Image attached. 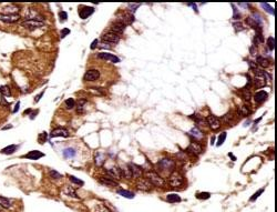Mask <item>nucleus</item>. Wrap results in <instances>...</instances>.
Segmentation results:
<instances>
[{
    "label": "nucleus",
    "instance_id": "f257e3e1",
    "mask_svg": "<svg viewBox=\"0 0 277 212\" xmlns=\"http://www.w3.org/2000/svg\"><path fill=\"white\" fill-rule=\"evenodd\" d=\"M158 168L160 169V172L164 174H171L175 168V162L171 158H162L158 160Z\"/></svg>",
    "mask_w": 277,
    "mask_h": 212
},
{
    "label": "nucleus",
    "instance_id": "f03ea898",
    "mask_svg": "<svg viewBox=\"0 0 277 212\" xmlns=\"http://www.w3.org/2000/svg\"><path fill=\"white\" fill-rule=\"evenodd\" d=\"M169 184L171 188H181L184 184V178L179 172H172L169 177Z\"/></svg>",
    "mask_w": 277,
    "mask_h": 212
},
{
    "label": "nucleus",
    "instance_id": "7ed1b4c3",
    "mask_svg": "<svg viewBox=\"0 0 277 212\" xmlns=\"http://www.w3.org/2000/svg\"><path fill=\"white\" fill-rule=\"evenodd\" d=\"M266 77H269L271 79V76L268 73L264 71H256V76L253 80V83L256 88H264L266 86L267 81H266Z\"/></svg>",
    "mask_w": 277,
    "mask_h": 212
},
{
    "label": "nucleus",
    "instance_id": "20e7f679",
    "mask_svg": "<svg viewBox=\"0 0 277 212\" xmlns=\"http://www.w3.org/2000/svg\"><path fill=\"white\" fill-rule=\"evenodd\" d=\"M146 178L151 181V183H152L153 186H156V187H163L164 183H165L163 180V178L155 172H151V171H149V172L146 173Z\"/></svg>",
    "mask_w": 277,
    "mask_h": 212
},
{
    "label": "nucleus",
    "instance_id": "39448f33",
    "mask_svg": "<svg viewBox=\"0 0 277 212\" xmlns=\"http://www.w3.org/2000/svg\"><path fill=\"white\" fill-rule=\"evenodd\" d=\"M152 186L153 184L151 183V181L149 180L148 178H141L136 182V188L140 191H143V192H149V191H151Z\"/></svg>",
    "mask_w": 277,
    "mask_h": 212
},
{
    "label": "nucleus",
    "instance_id": "423d86ee",
    "mask_svg": "<svg viewBox=\"0 0 277 212\" xmlns=\"http://www.w3.org/2000/svg\"><path fill=\"white\" fill-rule=\"evenodd\" d=\"M19 19H20L19 13H12V15L0 13V20L3 21L5 24H16V22H18Z\"/></svg>",
    "mask_w": 277,
    "mask_h": 212
},
{
    "label": "nucleus",
    "instance_id": "0eeeda50",
    "mask_svg": "<svg viewBox=\"0 0 277 212\" xmlns=\"http://www.w3.org/2000/svg\"><path fill=\"white\" fill-rule=\"evenodd\" d=\"M21 24H22V27H24V28H27V29H29V30L38 29V28H41V27L45 26V24H43L42 21L32 20V19H30V20H27V21H24Z\"/></svg>",
    "mask_w": 277,
    "mask_h": 212
},
{
    "label": "nucleus",
    "instance_id": "6e6552de",
    "mask_svg": "<svg viewBox=\"0 0 277 212\" xmlns=\"http://www.w3.org/2000/svg\"><path fill=\"white\" fill-rule=\"evenodd\" d=\"M93 12H94L93 7H90V6H80L79 7V16L81 19L89 18Z\"/></svg>",
    "mask_w": 277,
    "mask_h": 212
},
{
    "label": "nucleus",
    "instance_id": "1a4fd4ad",
    "mask_svg": "<svg viewBox=\"0 0 277 212\" xmlns=\"http://www.w3.org/2000/svg\"><path fill=\"white\" fill-rule=\"evenodd\" d=\"M206 123L209 125V127L211 128L213 131L215 130H219L221 128V120L219 119L215 116H209L207 119H206Z\"/></svg>",
    "mask_w": 277,
    "mask_h": 212
},
{
    "label": "nucleus",
    "instance_id": "9d476101",
    "mask_svg": "<svg viewBox=\"0 0 277 212\" xmlns=\"http://www.w3.org/2000/svg\"><path fill=\"white\" fill-rule=\"evenodd\" d=\"M70 133L67 129L64 128H57L53 129L50 132V138H57V137H63V138H68Z\"/></svg>",
    "mask_w": 277,
    "mask_h": 212
},
{
    "label": "nucleus",
    "instance_id": "9b49d317",
    "mask_svg": "<svg viewBox=\"0 0 277 212\" xmlns=\"http://www.w3.org/2000/svg\"><path fill=\"white\" fill-rule=\"evenodd\" d=\"M98 57L99 59H103V60H109L111 61V62H113V64H119L120 61V58L119 57H116L114 56V55H111V53H108V52H101V53H98Z\"/></svg>",
    "mask_w": 277,
    "mask_h": 212
},
{
    "label": "nucleus",
    "instance_id": "f8f14e48",
    "mask_svg": "<svg viewBox=\"0 0 277 212\" xmlns=\"http://www.w3.org/2000/svg\"><path fill=\"white\" fill-rule=\"evenodd\" d=\"M188 151L190 152V153L197 156V154L202 153V151H203V147H202V144H200L198 142H191L190 146L188 147Z\"/></svg>",
    "mask_w": 277,
    "mask_h": 212
},
{
    "label": "nucleus",
    "instance_id": "ddd939ff",
    "mask_svg": "<svg viewBox=\"0 0 277 212\" xmlns=\"http://www.w3.org/2000/svg\"><path fill=\"white\" fill-rule=\"evenodd\" d=\"M83 78H84V80H87V81H95V80H98L99 78H100V72L95 69L88 70V71L84 73V77Z\"/></svg>",
    "mask_w": 277,
    "mask_h": 212
},
{
    "label": "nucleus",
    "instance_id": "4468645a",
    "mask_svg": "<svg viewBox=\"0 0 277 212\" xmlns=\"http://www.w3.org/2000/svg\"><path fill=\"white\" fill-rule=\"evenodd\" d=\"M102 39H103V41H106V42H109V43H116L120 40V36L114 33V32L110 31V32H108V33H106V35H103Z\"/></svg>",
    "mask_w": 277,
    "mask_h": 212
},
{
    "label": "nucleus",
    "instance_id": "2eb2a0df",
    "mask_svg": "<svg viewBox=\"0 0 277 212\" xmlns=\"http://www.w3.org/2000/svg\"><path fill=\"white\" fill-rule=\"evenodd\" d=\"M129 168L130 170H131V173H132V177L134 178H140L142 177L143 174V169L142 167H140V166H137L135 165V163H129Z\"/></svg>",
    "mask_w": 277,
    "mask_h": 212
},
{
    "label": "nucleus",
    "instance_id": "dca6fc26",
    "mask_svg": "<svg viewBox=\"0 0 277 212\" xmlns=\"http://www.w3.org/2000/svg\"><path fill=\"white\" fill-rule=\"evenodd\" d=\"M118 20H119V22H122V24H124L125 26H127V24H131L133 21H134V15H132L131 12L123 13L122 16L118 17Z\"/></svg>",
    "mask_w": 277,
    "mask_h": 212
},
{
    "label": "nucleus",
    "instance_id": "f3484780",
    "mask_svg": "<svg viewBox=\"0 0 277 212\" xmlns=\"http://www.w3.org/2000/svg\"><path fill=\"white\" fill-rule=\"evenodd\" d=\"M188 135L192 137L193 139H195V140H201V139L204 138V132L202 131L201 129H198L197 127H193L192 129L188 131Z\"/></svg>",
    "mask_w": 277,
    "mask_h": 212
},
{
    "label": "nucleus",
    "instance_id": "a211bd4d",
    "mask_svg": "<svg viewBox=\"0 0 277 212\" xmlns=\"http://www.w3.org/2000/svg\"><path fill=\"white\" fill-rule=\"evenodd\" d=\"M45 156V153L38 151V150H33V151H30L29 153H27L26 156H24V158L26 159H30V160H38L40 158H42Z\"/></svg>",
    "mask_w": 277,
    "mask_h": 212
},
{
    "label": "nucleus",
    "instance_id": "6ab92c4d",
    "mask_svg": "<svg viewBox=\"0 0 277 212\" xmlns=\"http://www.w3.org/2000/svg\"><path fill=\"white\" fill-rule=\"evenodd\" d=\"M62 193L66 194L68 197H71V198H76V199H79V196L77 194V192L74 191L73 188H71L70 186H67L62 189Z\"/></svg>",
    "mask_w": 277,
    "mask_h": 212
},
{
    "label": "nucleus",
    "instance_id": "aec40b11",
    "mask_svg": "<svg viewBox=\"0 0 277 212\" xmlns=\"http://www.w3.org/2000/svg\"><path fill=\"white\" fill-rule=\"evenodd\" d=\"M125 27L127 26L122 24V22H116V24H114L112 26V32H114L116 35H121L122 32L124 31V29H125Z\"/></svg>",
    "mask_w": 277,
    "mask_h": 212
},
{
    "label": "nucleus",
    "instance_id": "412c9836",
    "mask_svg": "<svg viewBox=\"0 0 277 212\" xmlns=\"http://www.w3.org/2000/svg\"><path fill=\"white\" fill-rule=\"evenodd\" d=\"M267 92L266 91H258V92L255 93V101L257 104H262V102H264L265 100L267 99Z\"/></svg>",
    "mask_w": 277,
    "mask_h": 212
},
{
    "label": "nucleus",
    "instance_id": "4be33fe9",
    "mask_svg": "<svg viewBox=\"0 0 277 212\" xmlns=\"http://www.w3.org/2000/svg\"><path fill=\"white\" fill-rule=\"evenodd\" d=\"M181 197L176 193H170L166 196V201L170 202V203H177V202H181Z\"/></svg>",
    "mask_w": 277,
    "mask_h": 212
},
{
    "label": "nucleus",
    "instance_id": "5701e85b",
    "mask_svg": "<svg viewBox=\"0 0 277 212\" xmlns=\"http://www.w3.org/2000/svg\"><path fill=\"white\" fill-rule=\"evenodd\" d=\"M99 181H100L102 184H104V186H110V187L118 186V183H116L115 181L110 179V178H106V177H101L100 179H99Z\"/></svg>",
    "mask_w": 277,
    "mask_h": 212
},
{
    "label": "nucleus",
    "instance_id": "b1692460",
    "mask_svg": "<svg viewBox=\"0 0 277 212\" xmlns=\"http://www.w3.org/2000/svg\"><path fill=\"white\" fill-rule=\"evenodd\" d=\"M116 192H118L121 197L128 198V199H133V198L135 197V194L133 193V192H131V191H129V190H124V189H118Z\"/></svg>",
    "mask_w": 277,
    "mask_h": 212
},
{
    "label": "nucleus",
    "instance_id": "393cba45",
    "mask_svg": "<svg viewBox=\"0 0 277 212\" xmlns=\"http://www.w3.org/2000/svg\"><path fill=\"white\" fill-rule=\"evenodd\" d=\"M17 148H18V147H17L16 144H10V146L3 148L0 152H1L2 154H8V156H9V154L15 153V152L17 151Z\"/></svg>",
    "mask_w": 277,
    "mask_h": 212
},
{
    "label": "nucleus",
    "instance_id": "a878e982",
    "mask_svg": "<svg viewBox=\"0 0 277 212\" xmlns=\"http://www.w3.org/2000/svg\"><path fill=\"white\" fill-rule=\"evenodd\" d=\"M12 205V202L5 197H0V207H2L3 209H9Z\"/></svg>",
    "mask_w": 277,
    "mask_h": 212
},
{
    "label": "nucleus",
    "instance_id": "bb28decb",
    "mask_svg": "<svg viewBox=\"0 0 277 212\" xmlns=\"http://www.w3.org/2000/svg\"><path fill=\"white\" fill-rule=\"evenodd\" d=\"M256 64H258L261 67L263 68H268L269 66V61L267 58H264V57H257L256 59Z\"/></svg>",
    "mask_w": 277,
    "mask_h": 212
},
{
    "label": "nucleus",
    "instance_id": "cd10ccee",
    "mask_svg": "<svg viewBox=\"0 0 277 212\" xmlns=\"http://www.w3.org/2000/svg\"><path fill=\"white\" fill-rule=\"evenodd\" d=\"M108 173H109V174H111V177L116 178V179H120V178H121V171H120L119 168L113 167L112 169H109L108 170Z\"/></svg>",
    "mask_w": 277,
    "mask_h": 212
},
{
    "label": "nucleus",
    "instance_id": "c85d7f7f",
    "mask_svg": "<svg viewBox=\"0 0 277 212\" xmlns=\"http://www.w3.org/2000/svg\"><path fill=\"white\" fill-rule=\"evenodd\" d=\"M121 171V175H123L124 178H127V179H131L132 178V173H131V170H130L129 166H124V168L120 169Z\"/></svg>",
    "mask_w": 277,
    "mask_h": 212
},
{
    "label": "nucleus",
    "instance_id": "c756f323",
    "mask_svg": "<svg viewBox=\"0 0 277 212\" xmlns=\"http://www.w3.org/2000/svg\"><path fill=\"white\" fill-rule=\"evenodd\" d=\"M237 112H238V116H240V117H246V116H248V114H251L249 113V109H248L245 104H244V106H240V108H238Z\"/></svg>",
    "mask_w": 277,
    "mask_h": 212
},
{
    "label": "nucleus",
    "instance_id": "7c9ffc66",
    "mask_svg": "<svg viewBox=\"0 0 277 212\" xmlns=\"http://www.w3.org/2000/svg\"><path fill=\"white\" fill-rule=\"evenodd\" d=\"M63 156L64 158H73L74 156H76V150H74L73 148H67L63 150Z\"/></svg>",
    "mask_w": 277,
    "mask_h": 212
},
{
    "label": "nucleus",
    "instance_id": "2f4dec72",
    "mask_svg": "<svg viewBox=\"0 0 277 212\" xmlns=\"http://www.w3.org/2000/svg\"><path fill=\"white\" fill-rule=\"evenodd\" d=\"M242 98L245 102H249L252 99V95H251V91L248 90V89H243L242 90Z\"/></svg>",
    "mask_w": 277,
    "mask_h": 212
},
{
    "label": "nucleus",
    "instance_id": "473e14b6",
    "mask_svg": "<svg viewBox=\"0 0 277 212\" xmlns=\"http://www.w3.org/2000/svg\"><path fill=\"white\" fill-rule=\"evenodd\" d=\"M106 161V158H104V154L101 153V152H98L95 154V163L98 166H102Z\"/></svg>",
    "mask_w": 277,
    "mask_h": 212
},
{
    "label": "nucleus",
    "instance_id": "72a5a7b5",
    "mask_svg": "<svg viewBox=\"0 0 277 212\" xmlns=\"http://www.w3.org/2000/svg\"><path fill=\"white\" fill-rule=\"evenodd\" d=\"M87 104V100L85 99H80L78 101V113H83L84 111V106Z\"/></svg>",
    "mask_w": 277,
    "mask_h": 212
},
{
    "label": "nucleus",
    "instance_id": "f704fd0d",
    "mask_svg": "<svg viewBox=\"0 0 277 212\" xmlns=\"http://www.w3.org/2000/svg\"><path fill=\"white\" fill-rule=\"evenodd\" d=\"M0 93H1L3 97H11L10 88H9L8 86H2V87H0Z\"/></svg>",
    "mask_w": 277,
    "mask_h": 212
},
{
    "label": "nucleus",
    "instance_id": "c9c22d12",
    "mask_svg": "<svg viewBox=\"0 0 277 212\" xmlns=\"http://www.w3.org/2000/svg\"><path fill=\"white\" fill-rule=\"evenodd\" d=\"M253 42L254 45H257V43H263L264 42V38H263V36H262V32H256V36L254 37L253 39Z\"/></svg>",
    "mask_w": 277,
    "mask_h": 212
},
{
    "label": "nucleus",
    "instance_id": "e433bc0d",
    "mask_svg": "<svg viewBox=\"0 0 277 212\" xmlns=\"http://www.w3.org/2000/svg\"><path fill=\"white\" fill-rule=\"evenodd\" d=\"M69 179H70V181H71L72 183H74V184H78V186L82 187L83 184H84V182L82 180H80V179H78V178H76L74 175H69Z\"/></svg>",
    "mask_w": 277,
    "mask_h": 212
},
{
    "label": "nucleus",
    "instance_id": "4c0bfd02",
    "mask_svg": "<svg viewBox=\"0 0 277 212\" xmlns=\"http://www.w3.org/2000/svg\"><path fill=\"white\" fill-rule=\"evenodd\" d=\"M226 135H227V133H226V132H222L221 135H219V141H217V143H216V146H217V147H221L222 144H223V143L225 142V139H226Z\"/></svg>",
    "mask_w": 277,
    "mask_h": 212
},
{
    "label": "nucleus",
    "instance_id": "58836bf2",
    "mask_svg": "<svg viewBox=\"0 0 277 212\" xmlns=\"http://www.w3.org/2000/svg\"><path fill=\"white\" fill-rule=\"evenodd\" d=\"M267 46H268L269 48V50L273 51L275 49V39L273 37H268V39H267Z\"/></svg>",
    "mask_w": 277,
    "mask_h": 212
},
{
    "label": "nucleus",
    "instance_id": "ea45409f",
    "mask_svg": "<svg viewBox=\"0 0 277 212\" xmlns=\"http://www.w3.org/2000/svg\"><path fill=\"white\" fill-rule=\"evenodd\" d=\"M66 107L67 109H72L76 107V101H74V99L72 98H69L66 100Z\"/></svg>",
    "mask_w": 277,
    "mask_h": 212
},
{
    "label": "nucleus",
    "instance_id": "a19ab883",
    "mask_svg": "<svg viewBox=\"0 0 277 212\" xmlns=\"http://www.w3.org/2000/svg\"><path fill=\"white\" fill-rule=\"evenodd\" d=\"M210 197H211V194H210L209 192H200V193L196 194V198H197V199H201V200L210 199Z\"/></svg>",
    "mask_w": 277,
    "mask_h": 212
},
{
    "label": "nucleus",
    "instance_id": "79ce46f5",
    "mask_svg": "<svg viewBox=\"0 0 277 212\" xmlns=\"http://www.w3.org/2000/svg\"><path fill=\"white\" fill-rule=\"evenodd\" d=\"M261 6L262 7H263V8L265 9V10L267 11V12H269V13H272V15H275V10L274 9L272 8V7H271V6L268 5V3H265V2H262L261 3Z\"/></svg>",
    "mask_w": 277,
    "mask_h": 212
},
{
    "label": "nucleus",
    "instance_id": "37998d69",
    "mask_svg": "<svg viewBox=\"0 0 277 212\" xmlns=\"http://www.w3.org/2000/svg\"><path fill=\"white\" fill-rule=\"evenodd\" d=\"M94 212H111V211L108 209V208L106 207V205H102V204H99V205H97V207H95Z\"/></svg>",
    "mask_w": 277,
    "mask_h": 212
},
{
    "label": "nucleus",
    "instance_id": "c03bdc74",
    "mask_svg": "<svg viewBox=\"0 0 277 212\" xmlns=\"http://www.w3.org/2000/svg\"><path fill=\"white\" fill-rule=\"evenodd\" d=\"M263 192H264V188H262V189H259L258 191H256L255 193H254L253 196L251 197V199H249V201H252V202L255 201V200L257 199V198H258V197L261 196V194L263 193Z\"/></svg>",
    "mask_w": 277,
    "mask_h": 212
},
{
    "label": "nucleus",
    "instance_id": "a18cd8bd",
    "mask_svg": "<svg viewBox=\"0 0 277 212\" xmlns=\"http://www.w3.org/2000/svg\"><path fill=\"white\" fill-rule=\"evenodd\" d=\"M128 6H129V9H130V11H131V13H132V15H134L135 10H136L139 7H140L141 3H129Z\"/></svg>",
    "mask_w": 277,
    "mask_h": 212
},
{
    "label": "nucleus",
    "instance_id": "49530a36",
    "mask_svg": "<svg viewBox=\"0 0 277 212\" xmlns=\"http://www.w3.org/2000/svg\"><path fill=\"white\" fill-rule=\"evenodd\" d=\"M233 27H234V29H235V31L236 32H238V31H242V30H244V27H243V24H238V22H235V24H233Z\"/></svg>",
    "mask_w": 277,
    "mask_h": 212
},
{
    "label": "nucleus",
    "instance_id": "de8ad7c7",
    "mask_svg": "<svg viewBox=\"0 0 277 212\" xmlns=\"http://www.w3.org/2000/svg\"><path fill=\"white\" fill-rule=\"evenodd\" d=\"M49 174H50V177H51V178H53V179H59V178L62 177V175H61L60 173L57 172V171H54V170H51Z\"/></svg>",
    "mask_w": 277,
    "mask_h": 212
},
{
    "label": "nucleus",
    "instance_id": "09e8293b",
    "mask_svg": "<svg viewBox=\"0 0 277 212\" xmlns=\"http://www.w3.org/2000/svg\"><path fill=\"white\" fill-rule=\"evenodd\" d=\"M232 7H233V11H234V16H233V18L234 19H240V13L237 11V8H236L235 5H233V3H232Z\"/></svg>",
    "mask_w": 277,
    "mask_h": 212
},
{
    "label": "nucleus",
    "instance_id": "8fccbe9b",
    "mask_svg": "<svg viewBox=\"0 0 277 212\" xmlns=\"http://www.w3.org/2000/svg\"><path fill=\"white\" fill-rule=\"evenodd\" d=\"M232 118H233L232 112H228V113H226V114H225V116H224V117H223V120H224L225 122H227V123H228V122H231Z\"/></svg>",
    "mask_w": 277,
    "mask_h": 212
},
{
    "label": "nucleus",
    "instance_id": "3c124183",
    "mask_svg": "<svg viewBox=\"0 0 277 212\" xmlns=\"http://www.w3.org/2000/svg\"><path fill=\"white\" fill-rule=\"evenodd\" d=\"M59 16H60V20H61V21H66L67 19H68V15H67L66 11H61V12L59 13Z\"/></svg>",
    "mask_w": 277,
    "mask_h": 212
},
{
    "label": "nucleus",
    "instance_id": "603ef678",
    "mask_svg": "<svg viewBox=\"0 0 277 212\" xmlns=\"http://www.w3.org/2000/svg\"><path fill=\"white\" fill-rule=\"evenodd\" d=\"M70 33V29H68V28H64V29L61 30V38H66L67 36Z\"/></svg>",
    "mask_w": 277,
    "mask_h": 212
},
{
    "label": "nucleus",
    "instance_id": "864d4df0",
    "mask_svg": "<svg viewBox=\"0 0 277 212\" xmlns=\"http://www.w3.org/2000/svg\"><path fill=\"white\" fill-rule=\"evenodd\" d=\"M43 93H45V90H43V91H41V92H40V93H39V95H38V97H37V98L34 99V101H36V102H38V101H39V100H40V99L42 98V95H43Z\"/></svg>",
    "mask_w": 277,
    "mask_h": 212
},
{
    "label": "nucleus",
    "instance_id": "5fc2aeb1",
    "mask_svg": "<svg viewBox=\"0 0 277 212\" xmlns=\"http://www.w3.org/2000/svg\"><path fill=\"white\" fill-rule=\"evenodd\" d=\"M19 108H20V102H19V101H18V102H17V104H16V106H15V109H13V111H12L13 113H16V112L19 110Z\"/></svg>",
    "mask_w": 277,
    "mask_h": 212
},
{
    "label": "nucleus",
    "instance_id": "6e6d98bb",
    "mask_svg": "<svg viewBox=\"0 0 277 212\" xmlns=\"http://www.w3.org/2000/svg\"><path fill=\"white\" fill-rule=\"evenodd\" d=\"M98 43H99V40H98V39H94V40H93L92 45H91V49H94V48L97 47V45H98Z\"/></svg>",
    "mask_w": 277,
    "mask_h": 212
},
{
    "label": "nucleus",
    "instance_id": "4d7b16f0",
    "mask_svg": "<svg viewBox=\"0 0 277 212\" xmlns=\"http://www.w3.org/2000/svg\"><path fill=\"white\" fill-rule=\"evenodd\" d=\"M251 55H255V46H252L251 47Z\"/></svg>",
    "mask_w": 277,
    "mask_h": 212
},
{
    "label": "nucleus",
    "instance_id": "13d9d810",
    "mask_svg": "<svg viewBox=\"0 0 277 212\" xmlns=\"http://www.w3.org/2000/svg\"><path fill=\"white\" fill-rule=\"evenodd\" d=\"M11 128H12V126L11 125H7V126H5V127L2 128V129L1 130H7V129H11Z\"/></svg>",
    "mask_w": 277,
    "mask_h": 212
},
{
    "label": "nucleus",
    "instance_id": "bf43d9fd",
    "mask_svg": "<svg viewBox=\"0 0 277 212\" xmlns=\"http://www.w3.org/2000/svg\"><path fill=\"white\" fill-rule=\"evenodd\" d=\"M261 120H262V117H261V118H258V119H257V120H255V121H254V125H257V123H258V122L261 121Z\"/></svg>",
    "mask_w": 277,
    "mask_h": 212
},
{
    "label": "nucleus",
    "instance_id": "052dcab7",
    "mask_svg": "<svg viewBox=\"0 0 277 212\" xmlns=\"http://www.w3.org/2000/svg\"><path fill=\"white\" fill-rule=\"evenodd\" d=\"M214 142H215V137H212V139H211V144L212 146L214 144Z\"/></svg>",
    "mask_w": 277,
    "mask_h": 212
},
{
    "label": "nucleus",
    "instance_id": "680f3d73",
    "mask_svg": "<svg viewBox=\"0 0 277 212\" xmlns=\"http://www.w3.org/2000/svg\"><path fill=\"white\" fill-rule=\"evenodd\" d=\"M32 110L31 109H28V110H26V111H24V114H29V112H31Z\"/></svg>",
    "mask_w": 277,
    "mask_h": 212
},
{
    "label": "nucleus",
    "instance_id": "e2e57ef3",
    "mask_svg": "<svg viewBox=\"0 0 277 212\" xmlns=\"http://www.w3.org/2000/svg\"><path fill=\"white\" fill-rule=\"evenodd\" d=\"M228 156H230V157H232V159H233V160H234V161H235V160H236V158H235V157H234V156H233V154H232V153H228Z\"/></svg>",
    "mask_w": 277,
    "mask_h": 212
}]
</instances>
